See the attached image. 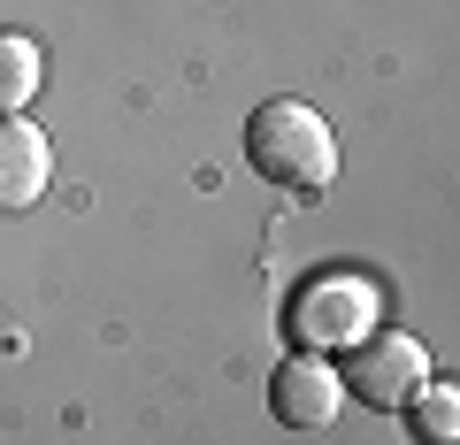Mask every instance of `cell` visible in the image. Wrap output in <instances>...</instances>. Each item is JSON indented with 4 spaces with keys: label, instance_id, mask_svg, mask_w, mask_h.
Returning <instances> with one entry per match:
<instances>
[{
    "label": "cell",
    "instance_id": "4",
    "mask_svg": "<svg viewBox=\"0 0 460 445\" xmlns=\"http://www.w3.org/2000/svg\"><path fill=\"white\" fill-rule=\"evenodd\" d=\"M269 407H277L284 430H323V423H338L345 384H338V369L323 353H284L277 377H269Z\"/></svg>",
    "mask_w": 460,
    "mask_h": 445
},
{
    "label": "cell",
    "instance_id": "5",
    "mask_svg": "<svg viewBox=\"0 0 460 445\" xmlns=\"http://www.w3.org/2000/svg\"><path fill=\"white\" fill-rule=\"evenodd\" d=\"M54 177V147L31 116H0V215L31 208Z\"/></svg>",
    "mask_w": 460,
    "mask_h": 445
},
{
    "label": "cell",
    "instance_id": "2",
    "mask_svg": "<svg viewBox=\"0 0 460 445\" xmlns=\"http://www.w3.org/2000/svg\"><path fill=\"white\" fill-rule=\"evenodd\" d=\"M345 392H361L368 407H407L414 392L429 384V346L414 338V330H368L361 346H353V361H345Z\"/></svg>",
    "mask_w": 460,
    "mask_h": 445
},
{
    "label": "cell",
    "instance_id": "6",
    "mask_svg": "<svg viewBox=\"0 0 460 445\" xmlns=\"http://www.w3.org/2000/svg\"><path fill=\"white\" fill-rule=\"evenodd\" d=\"M47 85V54L31 31H0V116H23Z\"/></svg>",
    "mask_w": 460,
    "mask_h": 445
},
{
    "label": "cell",
    "instance_id": "3",
    "mask_svg": "<svg viewBox=\"0 0 460 445\" xmlns=\"http://www.w3.org/2000/svg\"><path fill=\"white\" fill-rule=\"evenodd\" d=\"M368 330H376V284H361V277H323L292 299L299 346H361Z\"/></svg>",
    "mask_w": 460,
    "mask_h": 445
},
{
    "label": "cell",
    "instance_id": "1",
    "mask_svg": "<svg viewBox=\"0 0 460 445\" xmlns=\"http://www.w3.org/2000/svg\"><path fill=\"white\" fill-rule=\"evenodd\" d=\"M246 162L261 169L269 184H284V192H323L330 177H338V131L323 123V108H307V100H261L246 116Z\"/></svg>",
    "mask_w": 460,
    "mask_h": 445
},
{
    "label": "cell",
    "instance_id": "7",
    "mask_svg": "<svg viewBox=\"0 0 460 445\" xmlns=\"http://www.w3.org/2000/svg\"><path fill=\"white\" fill-rule=\"evenodd\" d=\"M407 407H414L422 445H460V392H453V384H422Z\"/></svg>",
    "mask_w": 460,
    "mask_h": 445
}]
</instances>
